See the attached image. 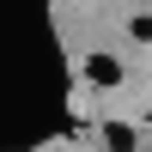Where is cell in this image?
Listing matches in <instances>:
<instances>
[{"mask_svg":"<svg viewBox=\"0 0 152 152\" xmlns=\"http://www.w3.org/2000/svg\"><path fill=\"white\" fill-rule=\"evenodd\" d=\"M79 73H85V85H104V91L128 85V61H122L116 49H91V55H79Z\"/></svg>","mask_w":152,"mask_h":152,"instance_id":"6da1fadb","label":"cell"},{"mask_svg":"<svg viewBox=\"0 0 152 152\" xmlns=\"http://www.w3.org/2000/svg\"><path fill=\"white\" fill-rule=\"evenodd\" d=\"M110 146H116V152H128V146H134V128H122V122H116V128H110Z\"/></svg>","mask_w":152,"mask_h":152,"instance_id":"7a4b0ae2","label":"cell"}]
</instances>
